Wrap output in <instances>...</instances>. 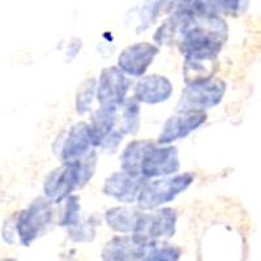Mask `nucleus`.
<instances>
[{
    "label": "nucleus",
    "instance_id": "1",
    "mask_svg": "<svg viewBox=\"0 0 261 261\" xmlns=\"http://www.w3.org/2000/svg\"><path fill=\"white\" fill-rule=\"evenodd\" d=\"M227 38V25L222 17L197 15L180 33V53L184 58L216 59Z\"/></svg>",
    "mask_w": 261,
    "mask_h": 261
},
{
    "label": "nucleus",
    "instance_id": "2",
    "mask_svg": "<svg viewBox=\"0 0 261 261\" xmlns=\"http://www.w3.org/2000/svg\"><path fill=\"white\" fill-rule=\"evenodd\" d=\"M97 165V153L89 151L80 160L64 163L51 171L45 180L43 191L48 201L60 202L68 199L77 188L84 187L92 179Z\"/></svg>",
    "mask_w": 261,
    "mask_h": 261
},
{
    "label": "nucleus",
    "instance_id": "3",
    "mask_svg": "<svg viewBox=\"0 0 261 261\" xmlns=\"http://www.w3.org/2000/svg\"><path fill=\"white\" fill-rule=\"evenodd\" d=\"M193 180H195V174L184 172L172 178L160 179V180L146 183L137 199L140 209L151 211L161 205L172 201L179 193L187 190Z\"/></svg>",
    "mask_w": 261,
    "mask_h": 261
},
{
    "label": "nucleus",
    "instance_id": "4",
    "mask_svg": "<svg viewBox=\"0 0 261 261\" xmlns=\"http://www.w3.org/2000/svg\"><path fill=\"white\" fill-rule=\"evenodd\" d=\"M53 220L51 202L45 199H37L30 206L21 212L16 220L15 228L22 246L28 247L47 230Z\"/></svg>",
    "mask_w": 261,
    "mask_h": 261
},
{
    "label": "nucleus",
    "instance_id": "5",
    "mask_svg": "<svg viewBox=\"0 0 261 261\" xmlns=\"http://www.w3.org/2000/svg\"><path fill=\"white\" fill-rule=\"evenodd\" d=\"M225 92L226 83L218 79L187 85L181 92L178 111H204L211 109L222 101Z\"/></svg>",
    "mask_w": 261,
    "mask_h": 261
},
{
    "label": "nucleus",
    "instance_id": "6",
    "mask_svg": "<svg viewBox=\"0 0 261 261\" xmlns=\"http://www.w3.org/2000/svg\"><path fill=\"white\" fill-rule=\"evenodd\" d=\"M176 226V211L172 208H162L154 213H143L134 235L145 243H158L174 237Z\"/></svg>",
    "mask_w": 261,
    "mask_h": 261
},
{
    "label": "nucleus",
    "instance_id": "7",
    "mask_svg": "<svg viewBox=\"0 0 261 261\" xmlns=\"http://www.w3.org/2000/svg\"><path fill=\"white\" fill-rule=\"evenodd\" d=\"M129 81L118 67H107L102 71L97 84V98L101 107H118L125 99Z\"/></svg>",
    "mask_w": 261,
    "mask_h": 261
},
{
    "label": "nucleus",
    "instance_id": "8",
    "mask_svg": "<svg viewBox=\"0 0 261 261\" xmlns=\"http://www.w3.org/2000/svg\"><path fill=\"white\" fill-rule=\"evenodd\" d=\"M180 162L178 158V149L175 146H157L154 144L149 148L141 165V176L158 178L179 171Z\"/></svg>",
    "mask_w": 261,
    "mask_h": 261
},
{
    "label": "nucleus",
    "instance_id": "9",
    "mask_svg": "<svg viewBox=\"0 0 261 261\" xmlns=\"http://www.w3.org/2000/svg\"><path fill=\"white\" fill-rule=\"evenodd\" d=\"M160 54V48L148 42H140L132 46H128L122 51L118 59L119 69L123 73H128L135 77H141L149 65L153 63L154 58Z\"/></svg>",
    "mask_w": 261,
    "mask_h": 261
},
{
    "label": "nucleus",
    "instance_id": "10",
    "mask_svg": "<svg viewBox=\"0 0 261 261\" xmlns=\"http://www.w3.org/2000/svg\"><path fill=\"white\" fill-rule=\"evenodd\" d=\"M205 111H178L170 116L163 125V129L158 137L160 144H170L179 139L187 137L191 132L201 127L206 122Z\"/></svg>",
    "mask_w": 261,
    "mask_h": 261
},
{
    "label": "nucleus",
    "instance_id": "11",
    "mask_svg": "<svg viewBox=\"0 0 261 261\" xmlns=\"http://www.w3.org/2000/svg\"><path fill=\"white\" fill-rule=\"evenodd\" d=\"M155 243H145L136 235L115 237L109 241L102 251V261H140Z\"/></svg>",
    "mask_w": 261,
    "mask_h": 261
},
{
    "label": "nucleus",
    "instance_id": "12",
    "mask_svg": "<svg viewBox=\"0 0 261 261\" xmlns=\"http://www.w3.org/2000/svg\"><path fill=\"white\" fill-rule=\"evenodd\" d=\"M146 184L145 179L139 176H130L125 172H114L113 175L105 180L103 193L111 196L120 202L130 204L137 201L139 195L144 186Z\"/></svg>",
    "mask_w": 261,
    "mask_h": 261
},
{
    "label": "nucleus",
    "instance_id": "13",
    "mask_svg": "<svg viewBox=\"0 0 261 261\" xmlns=\"http://www.w3.org/2000/svg\"><path fill=\"white\" fill-rule=\"evenodd\" d=\"M172 84L165 76L150 74L141 79L135 88V101L155 105L167 101L172 94Z\"/></svg>",
    "mask_w": 261,
    "mask_h": 261
},
{
    "label": "nucleus",
    "instance_id": "14",
    "mask_svg": "<svg viewBox=\"0 0 261 261\" xmlns=\"http://www.w3.org/2000/svg\"><path fill=\"white\" fill-rule=\"evenodd\" d=\"M93 148L92 140L89 136V128L86 123H77L69 129L68 136L65 137L63 148L60 150L62 160L64 163L80 160L89 153Z\"/></svg>",
    "mask_w": 261,
    "mask_h": 261
},
{
    "label": "nucleus",
    "instance_id": "15",
    "mask_svg": "<svg viewBox=\"0 0 261 261\" xmlns=\"http://www.w3.org/2000/svg\"><path fill=\"white\" fill-rule=\"evenodd\" d=\"M118 115V107H101L93 114L89 128V136L93 146H99L114 130Z\"/></svg>",
    "mask_w": 261,
    "mask_h": 261
},
{
    "label": "nucleus",
    "instance_id": "16",
    "mask_svg": "<svg viewBox=\"0 0 261 261\" xmlns=\"http://www.w3.org/2000/svg\"><path fill=\"white\" fill-rule=\"evenodd\" d=\"M154 145L149 140H136L128 144L120 155V166L122 171L130 176H141V165L144 157L150 146ZM143 178V176H141Z\"/></svg>",
    "mask_w": 261,
    "mask_h": 261
},
{
    "label": "nucleus",
    "instance_id": "17",
    "mask_svg": "<svg viewBox=\"0 0 261 261\" xmlns=\"http://www.w3.org/2000/svg\"><path fill=\"white\" fill-rule=\"evenodd\" d=\"M217 58H188L184 62L183 76L187 85L201 84L214 77L217 71Z\"/></svg>",
    "mask_w": 261,
    "mask_h": 261
},
{
    "label": "nucleus",
    "instance_id": "18",
    "mask_svg": "<svg viewBox=\"0 0 261 261\" xmlns=\"http://www.w3.org/2000/svg\"><path fill=\"white\" fill-rule=\"evenodd\" d=\"M143 213L136 208L129 206H116L106 212V222L109 227L118 232L136 231Z\"/></svg>",
    "mask_w": 261,
    "mask_h": 261
},
{
    "label": "nucleus",
    "instance_id": "19",
    "mask_svg": "<svg viewBox=\"0 0 261 261\" xmlns=\"http://www.w3.org/2000/svg\"><path fill=\"white\" fill-rule=\"evenodd\" d=\"M140 128V107L135 99L124 103L122 113V123L118 130L123 136L130 134L136 135Z\"/></svg>",
    "mask_w": 261,
    "mask_h": 261
},
{
    "label": "nucleus",
    "instance_id": "20",
    "mask_svg": "<svg viewBox=\"0 0 261 261\" xmlns=\"http://www.w3.org/2000/svg\"><path fill=\"white\" fill-rule=\"evenodd\" d=\"M180 255L181 251L178 247L155 243L148 249V252L140 261H179Z\"/></svg>",
    "mask_w": 261,
    "mask_h": 261
},
{
    "label": "nucleus",
    "instance_id": "21",
    "mask_svg": "<svg viewBox=\"0 0 261 261\" xmlns=\"http://www.w3.org/2000/svg\"><path fill=\"white\" fill-rule=\"evenodd\" d=\"M95 92V80L94 79H88L81 84L79 89L77 95H76V110L80 115L85 114L92 106L93 97Z\"/></svg>",
    "mask_w": 261,
    "mask_h": 261
},
{
    "label": "nucleus",
    "instance_id": "22",
    "mask_svg": "<svg viewBox=\"0 0 261 261\" xmlns=\"http://www.w3.org/2000/svg\"><path fill=\"white\" fill-rule=\"evenodd\" d=\"M79 213H80V201L77 196H69L67 199V209L63 216L62 226L65 227H73L79 223Z\"/></svg>",
    "mask_w": 261,
    "mask_h": 261
},
{
    "label": "nucleus",
    "instance_id": "23",
    "mask_svg": "<svg viewBox=\"0 0 261 261\" xmlns=\"http://www.w3.org/2000/svg\"><path fill=\"white\" fill-rule=\"evenodd\" d=\"M94 234V225H90V223H83V225L77 223V225H74L73 227H71V230H69V237H71L72 241L74 242L93 241Z\"/></svg>",
    "mask_w": 261,
    "mask_h": 261
},
{
    "label": "nucleus",
    "instance_id": "24",
    "mask_svg": "<svg viewBox=\"0 0 261 261\" xmlns=\"http://www.w3.org/2000/svg\"><path fill=\"white\" fill-rule=\"evenodd\" d=\"M123 135L119 132L118 129H114L113 132H111L109 136L106 137V139L102 141V144L99 146L102 148V150L106 151V153H115L116 150H118V146L120 145V143H122L123 140Z\"/></svg>",
    "mask_w": 261,
    "mask_h": 261
},
{
    "label": "nucleus",
    "instance_id": "25",
    "mask_svg": "<svg viewBox=\"0 0 261 261\" xmlns=\"http://www.w3.org/2000/svg\"><path fill=\"white\" fill-rule=\"evenodd\" d=\"M2 261H16V260H13V258H6V260H2Z\"/></svg>",
    "mask_w": 261,
    "mask_h": 261
}]
</instances>
